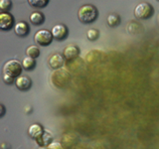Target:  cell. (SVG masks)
Listing matches in <instances>:
<instances>
[{
    "label": "cell",
    "instance_id": "ac0fdd59",
    "mask_svg": "<svg viewBox=\"0 0 159 149\" xmlns=\"http://www.w3.org/2000/svg\"><path fill=\"white\" fill-rule=\"evenodd\" d=\"M50 0H28V3L30 6H32L33 8L37 9H42L45 8L49 4Z\"/></svg>",
    "mask_w": 159,
    "mask_h": 149
},
{
    "label": "cell",
    "instance_id": "d4e9b609",
    "mask_svg": "<svg viewBox=\"0 0 159 149\" xmlns=\"http://www.w3.org/2000/svg\"><path fill=\"white\" fill-rule=\"evenodd\" d=\"M157 1H159V0H157Z\"/></svg>",
    "mask_w": 159,
    "mask_h": 149
},
{
    "label": "cell",
    "instance_id": "603a6c76",
    "mask_svg": "<svg viewBox=\"0 0 159 149\" xmlns=\"http://www.w3.org/2000/svg\"><path fill=\"white\" fill-rule=\"evenodd\" d=\"M0 107H1V113H0V117H2L5 114V106H4V104L3 103L0 104Z\"/></svg>",
    "mask_w": 159,
    "mask_h": 149
},
{
    "label": "cell",
    "instance_id": "52a82bcc",
    "mask_svg": "<svg viewBox=\"0 0 159 149\" xmlns=\"http://www.w3.org/2000/svg\"><path fill=\"white\" fill-rule=\"evenodd\" d=\"M52 34L54 36V39H56L57 41H63L69 35L68 27L64 24H56L52 28Z\"/></svg>",
    "mask_w": 159,
    "mask_h": 149
},
{
    "label": "cell",
    "instance_id": "2e32d148",
    "mask_svg": "<svg viewBox=\"0 0 159 149\" xmlns=\"http://www.w3.org/2000/svg\"><path fill=\"white\" fill-rule=\"evenodd\" d=\"M22 66H23V69L25 71H31L35 68L36 66V62H35V59L32 58V57H25L22 61Z\"/></svg>",
    "mask_w": 159,
    "mask_h": 149
},
{
    "label": "cell",
    "instance_id": "3957f363",
    "mask_svg": "<svg viewBox=\"0 0 159 149\" xmlns=\"http://www.w3.org/2000/svg\"><path fill=\"white\" fill-rule=\"evenodd\" d=\"M23 70L22 63L19 62L18 60H9L3 66V74H8V76L12 77L14 79L18 78L19 76H21Z\"/></svg>",
    "mask_w": 159,
    "mask_h": 149
},
{
    "label": "cell",
    "instance_id": "8fae6325",
    "mask_svg": "<svg viewBox=\"0 0 159 149\" xmlns=\"http://www.w3.org/2000/svg\"><path fill=\"white\" fill-rule=\"evenodd\" d=\"M35 141H36V143L39 146L44 148L53 142V134L49 130H46V129H45L41 135H40L37 139H35Z\"/></svg>",
    "mask_w": 159,
    "mask_h": 149
},
{
    "label": "cell",
    "instance_id": "7c38bea8",
    "mask_svg": "<svg viewBox=\"0 0 159 149\" xmlns=\"http://www.w3.org/2000/svg\"><path fill=\"white\" fill-rule=\"evenodd\" d=\"M14 32L18 37H26L30 32L29 24L25 21L17 22L14 26Z\"/></svg>",
    "mask_w": 159,
    "mask_h": 149
},
{
    "label": "cell",
    "instance_id": "8992f818",
    "mask_svg": "<svg viewBox=\"0 0 159 149\" xmlns=\"http://www.w3.org/2000/svg\"><path fill=\"white\" fill-rule=\"evenodd\" d=\"M15 26V20L11 13L2 12L0 13V30L10 31Z\"/></svg>",
    "mask_w": 159,
    "mask_h": 149
},
{
    "label": "cell",
    "instance_id": "5b68a950",
    "mask_svg": "<svg viewBox=\"0 0 159 149\" xmlns=\"http://www.w3.org/2000/svg\"><path fill=\"white\" fill-rule=\"evenodd\" d=\"M54 36L52 31H49L47 29H40L34 35V41L40 47L49 46L52 43Z\"/></svg>",
    "mask_w": 159,
    "mask_h": 149
},
{
    "label": "cell",
    "instance_id": "4fadbf2b",
    "mask_svg": "<svg viewBox=\"0 0 159 149\" xmlns=\"http://www.w3.org/2000/svg\"><path fill=\"white\" fill-rule=\"evenodd\" d=\"M45 129L43 128V126L41 125V124L39 123H34L32 124V125H30V127L28 128V134L29 136L33 138L34 140L35 139H37L41 134L44 132Z\"/></svg>",
    "mask_w": 159,
    "mask_h": 149
},
{
    "label": "cell",
    "instance_id": "cb8c5ba5",
    "mask_svg": "<svg viewBox=\"0 0 159 149\" xmlns=\"http://www.w3.org/2000/svg\"><path fill=\"white\" fill-rule=\"evenodd\" d=\"M158 22H159V15H158Z\"/></svg>",
    "mask_w": 159,
    "mask_h": 149
},
{
    "label": "cell",
    "instance_id": "44dd1931",
    "mask_svg": "<svg viewBox=\"0 0 159 149\" xmlns=\"http://www.w3.org/2000/svg\"><path fill=\"white\" fill-rule=\"evenodd\" d=\"M44 149H65L63 145L59 142H52L51 144H49L48 146L44 147Z\"/></svg>",
    "mask_w": 159,
    "mask_h": 149
},
{
    "label": "cell",
    "instance_id": "9a60e30c",
    "mask_svg": "<svg viewBox=\"0 0 159 149\" xmlns=\"http://www.w3.org/2000/svg\"><path fill=\"white\" fill-rule=\"evenodd\" d=\"M107 25L109 27H116V26H118L119 24H120L121 19H120V16H119L118 14L111 13V14H109L107 16Z\"/></svg>",
    "mask_w": 159,
    "mask_h": 149
},
{
    "label": "cell",
    "instance_id": "7a4b0ae2",
    "mask_svg": "<svg viewBox=\"0 0 159 149\" xmlns=\"http://www.w3.org/2000/svg\"><path fill=\"white\" fill-rule=\"evenodd\" d=\"M70 76L69 72L67 70L64 69H58L55 70V72L52 74L51 76V83L54 87H56L57 88H64L67 87V84L70 82Z\"/></svg>",
    "mask_w": 159,
    "mask_h": 149
},
{
    "label": "cell",
    "instance_id": "7402d4cb",
    "mask_svg": "<svg viewBox=\"0 0 159 149\" xmlns=\"http://www.w3.org/2000/svg\"><path fill=\"white\" fill-rule=\"evenodd\" d=\"M2 78H3V82L6 84H11L15 83V79H14V78L8 76V74H2Z\"/></svg>",
    "mask_w": 159,
    "mask_h": 149
},
{
    "label": "cell",
    "instance_id": "30bf717a",
    "mask_svg": "<svg viewBox=\"0 0 159 149\" xmlns=\"http://www.w3.org/2000/svg\"><path fill=\"white\" fill-rule=\"evenodd\" d=\"M64 57L68 61H71V60L77 59L80 56V48L77 45H68V46L64 49Z\"/></svg>",
    "mask_w": 159,
    "mask_h": 149
},
{
    "label": "cell",
    "instance_id": "6da1fadb",
    "mask_svg": "<svg viewBox=\"0 0 159 149\" xmlns=\"http://www.w3.org/2000/svg\"><path fill=\"white\" fill-rule=\"evenodd\" d=\"M98 17V10L92 4H84L80 7L78 11V18L83 24H92Z\"/></svg>",
    "mask_w": 159,
    "mask_h": 149
},
{
    "label": "cell",
    "instance_id": "5bb4252c",
    "mask_svg": "<svg viewBox=\"0 0 159 149\" xmlns=\"http://www.w3.org/2000/svg\"><path fill=\"white\" fill-rule=\"evenodd\" d=\"M29 19L34 26H41L45 22V15L41 11H34L30 14Z\"/></svg>",
    "mask_w": 159,
    "mask_h": 149
},
{
    "label": "cell",
    "instance_id": "e0dca14e",
    "mask_svg": "<svg viewBox=\"0 0 159 149\" xmlns=\"http://www.w3.org/2000/svg\"><path fill=\"white\" fill-rule=\"evenodd\" d=\"M40 48L36 45H31V46H29L27 49H26V55L29 57H32L34 59H37L39 56H40Z\"/></svg>",
    "mask_w": 159,
    "mask_h": 149
},
{
    "label": "cell",
    "instance_id": "ba28073f",
    "mask_svg": "<svg viewBox=\"0 0 159 149\" xmlns=\"http://www.w3.org/2000/svg\"><path fill=\"white\" fill-rule=\"evenodd\" d=\"M65 64V57L64 55L60 53H55L52 54L50 58L48 59V65L49 67L53 70H58L61 69Z\"/></svg>",
    "mask_w": 159,
    "mask_h": 149
},
{
    "label": "cell",
    "instance_id": "d6986e66",
    "mask_svg": "<svg viewBox=\"0 0 159 149\" xmlns=\"http://www.w3.org/2000/svg\"><path fill=\"white\" fill-rule=\"evenodd\" d=\"M87 37L89 41H97L99 37V32L98 29H94V28H91L88 30V33H87Z\"/></svg>",
    "mask_w": 159,
    "mask_h": 149
},
{
    "label": "cell",
    "instance_id": "ffe728a7",
    "mask_svg": "<svg viewBox=\"0 0 159 149\" xmlns=\"http://www.w3.org/2000/svg\"><path fill=\"white\" fill-rule=\"evenodd\" d=\"M12 7L11 0H0V10L2 12H9Z\"/></svg>",
    "mask_w": 159,
    "mask_h": 149
},
{
    "label": "cell",
    "instance_id": "277c9868",
    "mask_svg": "<svg viewBox=\"0 0 159 149\" xmlns=\"http://www.w3.org/2000/svg\"><path fill=\"white\" fill-rule=\"evenodd\" d=\"M154 14V8L153 6L148 2H141L137 4L134 8V16L137 19L140 20H146L153 16Z\"/></svg>",
    "mask_w": 159,
    "mask_h": 149
},
{
    "label": "cell",
    "instance_id": "9c48e42d",
    "mask_svg": "<svg viewBox=\"0 0 159 149\" xmlns=\"http://www.w3.org/2000/svg\"><path fill=\"white\" fill-rule=\"evenodd\" d=\"M15 84H16V88L19 91L25 92V91H28V89L32 87V81L29 77L21 74V76H19L15 79Z\"/></svg>",
    "mask_w": 159,
    "mask_h": 149
}]
</instances>
